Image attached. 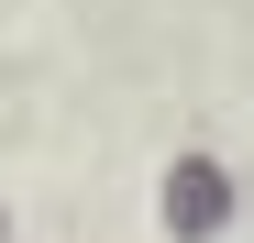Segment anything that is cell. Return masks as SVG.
<instances>
[{"instance_id":"1","label":"cell","mask_w":254,"mask_h":243,"mask_svg":"<svg viewBox=\"0 0 254 243\" xmlns=\"http://www.w3.org/2000/svg\"><path fill=\"white\" fill-rule=\"evenodd\" d=\"M166 221L210 232V221H221V177H210V166H177V188H166Z\"/></svg>"}]
</instances>
